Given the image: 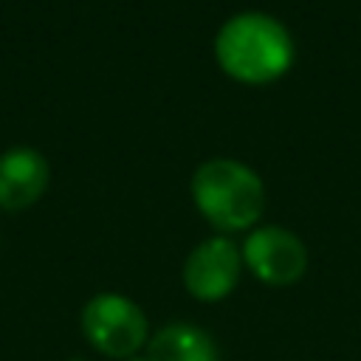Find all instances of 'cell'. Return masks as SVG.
I'll return each mask as SVG.
<instances>
[{
    "label": "cell",
    "instance_id": "277c9868",
    "mask_svg": "<svg viewBox=\"0 0 361 361\" xmlns=\"http://www.w3.org/2000/svg\"><path fill=\"white\" fill-rule=\"evenodd\" d=\"M243 262L265 285H293L307 268V251L302 240L282 226H262L243 243Z\"/></svg>",
    "mask_w": 361,
    "mask_h": 361
},
{
    "label": "cell",
    "instance_id": "8992f818",
    "mask_svg": "<svg viewBox=\"0 0 361 361\" xmlns=\"http://www.w3.org/2000/svg\"><path fill=\"white\" fill-rule=\"evenodd\" d=\"M51 180V166L45 155L34 147H8L0 152V209L23 212L34 206Z\"/></svg>",
    "mask_w": 361,
    "mask_h": 361
},
{
    "label": "cell",
    "instance_id": "9c48e42d",
    "mask_svg": "<svg viewBox=\"0 0 361 361\" xmlns=\"http://www.w3.org/2000/svg\"><path fill=\"white\" fill-rule=\"evenodd\" d=\"M73 361H82V358H73Z\"/></svg>",
    "mask_w": 361,
    "mask_h": 361
},
{
    "label": "cell",
    "instance_id": "52a82bcc",
    "mask_svg": "<svg viewBox=\"0 0 361 361\" xmlns=\"http://www.w3.org/2000/svg\"><path fill=\"white\" fill-rule=\"evenodd\" d=\"M147 355L152 361H220L212 336L189 322L164 324L147 341Z\"/></svg>",
    "mask_w": 361,
    "mask_h": 361
},
{
    "label": "cell",
    "instance_id": "7a4b0ae2",
    "mask_svg": "<svg viewBox=\"0 0 361 361\" xmlns=\"http://www.w3.org/2000/svg\"><path fill=\"white\" fill-rule=\"evenodd\" d=\"M197 212L220 231H243L254 226L265 209L259 175L231 158H214L197 166L192 178Z\"/></svg>",
    "mask_w": 361,
    "mask_h": 361
},
{
    "label": "cell",
    "instance_id": "ba28073f",
    "mask_svg": "<svg viewBox=\"0 0 361 361\" xmlns=\"http://www.w3.org/2000/svg\"><path fill=\"white\" fill-rule=\"evenodd\" d=\"M124 361H152L149 355H130V358H124Z\"/></svg>",
    "mask_w": 361,
    "mask_h": 361
},
{
    "label": "cell",
    "instance_id": "3957f363",
    "mask_svg": "<svg viewBox=\"0 0 361 361\" xmlns=\"http://www.w3.org/2000/svg\"><path fill=\"white\" fill-rule=\"evenodd\" d=\"M82 333L102 355L130 358L149 338L144 310L121 293H99L82 307Z\"/></svg>",
    "mask_w": 361,
    "mask_h": 361
},
{
    "label": "cell",
    "instance_id": "6da1fadb",
    "mask_svg": "<svg viewBox=\"0 0 361 361\" xmlns=\"http://www.w3.org/2000/svg\"><path fill=\"white\" fill-rule=\"evenodd\" d=\"M214 54L231 79L265 85L290 68L293 39L279 20L262 11H243L223 23L214 39Z\"/></svg>",
    "mask_w": 361,
    "mask_h": 361
},
{
    "label": "cell",
    "instance_id": "5b68a950",
    "mask_svg": "<svg viewBox=\"0 0 361 361\" xmlns=\"http://www.w3.org/2000/svg\"><path fill=\"white\" fill-rule=\"evenodd\" d=\"M243 268V254L228 237L200 243L183 262V285L195 299L217 302L234 290Z\"/></svg>",
    "mask_w": 361,
    "mask_h": 361
}]
</instances>
